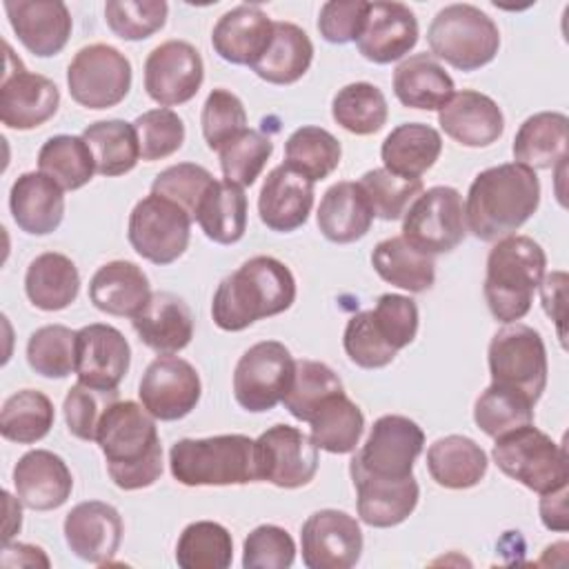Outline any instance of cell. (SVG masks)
Returning <instances> with one entry per match:
<instances>
[{"label": "cell", "mask_w": 569, "mask_h": 569, "mask_svg": "<svg viewBox=\"0 0 569 569\" xmlns=\"http://www.w3.org/2000/svg\"><path fill=\"white\" fill-rule=\"evenodd\" d=\"M540 204V180L520 162H505L480 171L465 200L467 231L482 242L513 236Z\"/></svg>", "instance_id": "6da1fadb"}, {"label": "cell", "mask_w": 569, "mask_h": 569, "mask_svg": "<svg viewBox=\"0 0 569 569\" xmlns=\"http://www.w3.org/2000/svg\"><path fill=\"white\" fill-rule=\"evenodd\" d=\"M96 442L116 487H151L162 473V445L156 418L133 400H116L100 418Z\"/></svg>", "instance_id": "7a4b0ae2"}, {"label": "cell", "mask_w": 569, "mask_h": 569, "mask_svg": "<svg viewBox=\"0 0 569 569\" xmlns=\"http://www.w3.org/2000/svg\"><path fill=\"white\" fill-rule=\"evenodd\" d=\"M296 300L291 269L271 256H253L224 276L211 300V318L222 331H242L256 320L287 311Z\"/></svg>", "instance_id": "3957f363"}, {"label": "cell", "mask_w": 569, "mask_h": 569, "mask_svg": "<svg viewBox=\"0 0 569 569\" xmlns=\"http://www.w3.org/2000/svg\"><path fill=\"white\" fill-rule=\"evenodd\" d=\"M545 249L529 236L500 238L487 256L485 300L491 316L505 325L522 320L545 276Z\"/></svg>", "instance_id": "277c9868"}, {"label": "cell", "mask_w": 569, "mask_h": 569, "mask_svg": "<svg viewBox=\"0 0 569 569\" xmlns=\"http://www.w3.org/2000/svg\"><path fill=\"white\" fill-rule=\"evenodd\" d=\"M171 476L184 487L256 482L253 440L242 433L182 438L169 449Z\"/></svg>", "instance_id": "5b68a950"}, {"label": "cell", "mask_w": 569, "mask_h": 569, "mask_svg": "<svg viewBox=\"0 0 569 569\" xmlns=\"http://www.w3.org/2000/svg\"><path fill=\"white\" fill-rule=\"evenodd\" d=\"M491 456L505 476L540 496L567 487L569 460L565 445L551 440L533 422L498 436Z\"/></svg>", "instance_id": "8992f818"}, {"label": "cell", "mask_w": 569, "mask_h": 569, "mask_svg": "<svg viewBox=\"0 0 569 569\" xmlns=\"http://www.w3.org/2000/svg\"><path fill=\"white\" fill-rule=\"evenodd\" d=\"M433 58L460 71H476L489 64L500 49L496 22L473 4H447L440 9L427 31Z\"/></svg>", "instance_id": "52a82bcc"}, {"label": "cell", "mask_w": 569, "mask_h": 569, "mask_svg": "<svg viewBox=\"0 0 569 569\" xmlns=\"http://www.w3.org/2000/svg\"><path fill=\"white\" fill-rule=\"evenodd\" d=\"M491 382L525 393L533 405L547 387V349L540 333L522 322L496 331L487 351Z\"/></svg>", "instance_id": "ba28073f"}, {"label": "cell", "mask_w": 569, "mask_h": 569, "mask_svg": "<svg viewBox=\"0 0 569 569\" xmlns=\"http://www.w3.org/2000/svg\"><path fill=\"white\" fill-rule=\"evenodd\" d=\"M465 236V200L447 184L422 189L402 216V238L427 256L453 251Z\"/></svg>", "instance_id": "9c48e42d"}, {"label": "cell", "mask_w": 569, "mask_h": 569, "mask_svg": "<svg viewBox=\"0 0 569 569\" xmlns=\"http://www.w3.org/2000/svg\"><path fill=\"white\" fill-rule=\"evenodd\" d=\"M191 216L176 202L149 193L129 213L127 238L138 256L153 264L176 262L189 247Z\"/></svg>", "instance_id": "30bf717a"}, {"label": "cell", "mask_w": 569, "mask_h": 569, "mask_svg": "<svg viewBox=\"0 0 569 569\" xmlns=\"http://www.w3.org/2000/svg\"><path fill=\"white\" fill-rule=\"evenodd\" d=\"M131 62L111 44L82 47L67 67L71 98L87 109H109L120 104L131 89Z\"/></svg>", "instance_id": "8fae6325"}, {"label": "cell", "mask_w": 569, "mask_h": 569, "mask_svg": "<svg viewBox=\"0 0 569 569\" xmlns=\"http://www.w3.org/2000/svg\"><path fill=\"white\" fill-rule=\"evenodd\" d=\"M296 360L291 351L278 340H262L251 345L233 369V398L251 411L262 413L282 402Z\"/></svg>", "instance_id": "7c38bea8"}, {"label": "cell", "mask_w": 569, "mask_h": 569, "mask_svg": "<svg viewBox=\"0 0 569 569\" xmlns=\"http://www.w3.org/2000/svg\"><path fill=\"white\" fill-rule=\"evenodd\" d=\"M256 476L280 489H298L318 471V447L291 425H273L253 440Z\"/></svg>", "instance_id": "4fadbf2b"}, {"label": "cell", "mask_w": 569, "mask_h": 569, "mask_svg": "<svg viewBox=\"0 0 569 569\" xmlns=\"http://www.w3.org/2000/svg\"><path fill=\"white\" fill-rule=\"evenodd\" d=\"M60 107V91L47 76L29 71L4 42V73L0 84V120L9 129L27 131L44 124Z\"/></svg>", "instance_id": "5bb4252c"}, {"label": "cell", "mask_w": 569, "mask_h": 569, "mask_svg": "<svg viewBox=\"0 0 569 569\" xmlns=\"http://www.w3.org/2000/svg\"><path fill=\"white\" fill-rule=\"evenodd\" d=\"M425 433L407 416H380L353 460L378 478L402 480L413 476L416 458L422 453Z\"/></svg>", "instance_id": "9a60e30c"}, {"label": "cell", "mask_w": 569, "mask_h": 569, "mask_svg": "<svg viewBox=\"0 0 569 569\" xmlns=\"http://www.w3.org/2000/svg\"><path fill=\"white\" fill-rule=\"evenodd\" d=\"M202 393L200 376L191 362L178 356H158L140 378V405L162 422L189 416Z\"/></svg>", "instance_id": "2e32d148"}, {"label": "cell", "mask_w": 569, "mask_h": 569, "mask_svg": "<svg viewBox=\"0 0 569 569\" xmlns=\"http://www.w3.org/2000/svg\"><path fill=\"white\" fill-rule=\"evenodd\" d=\"M204 80L200 51L184 40L158 44L144 60V91L160 107L189 102Z\"/></svg>", "instance_id": "e0dca14e"}, {"label": "cell", "mask_w": 569, "mask_h": 569, "mask_svg": "<svg viewBox=\"0 0 569 569\" xmlns=\"http://www.w3.org/2000/svg\"><path fill=\"white\" fill-rule=\"evenodd\" d=\"M300 545L307 569H349L362 556V531L347 511L320 509L305 520Z\"/></svg>", "instance_id": "ac0fdd59"}, {"label": "cell", "mask_w": 569, "mask_h": 569, "mask_svg": "<svg viewBox=\"0 0 569 569\" xmlns=\"http://www.w3.org/2000/svg\"><path fill=\"white\" fill-rule=\"evenodd\" d=\"M131 347L127 338L111 325L93 322L76 331V376L78 382L116 391L129 371Z\"/></svg>", "instance_id": "d6986e66"}, {"label": "cell", "mask_w": 569, "mask_h": 569, "mask_svg": "<svg viewBox=\"0 0 569 569\" xmlns=\"http://www.w3.org/2000/svg\"><path fill=\"white\" fill-rule=\"evenodd\" d=\"M349 473L356 487L358 518L376 529H389L405 522L420 498V487L413 476L402 480L378 478L365 471L353 458L349 462Z\"/></svg>", "instance_id": "ffe728a7"}, {"label": "cell", "mask_w": 569, "mask_h": 569, "mask_svg": "<svg viewBox=\"0 0 569 569\" xmlns=\"http://www.w3.org/2000/svg\"><path fill=\"white\" fill-rule=\"evenodd\" d=\"M418 33V20L407 4L369 2L356 47L369 62L389 64L405 58L416 47Z\"/></svg>", "instance_id": "44dd1931"}, {"label": "cell", "mask_w": 569, "mask_h": 569, "mask_svg": "<svg viewBox=\"0 0 569 569\" xmlns=\"http://www.w3.org/2000/svg\"><path fill=\"white\" fill-rule=\"evenodd\" d=\"M122 518L116 507L100 500L78 502L64 518L67 547L84 562H109L122 542Z\"/></svg>", "instance_id": "7402d4cb"}, {"label": "cell", "mask_w": 569, "mask_h": 569, "mask_svg": "<svg viewBox=\"0 0 569 569\" xmlns=\"http://www.w3.org/2000/svg\"><path fill=\"white\" fill-rule=\"evenodd\" d=\"M9 24L18 40L38 58L60 53L71 36V13L60 0H9Z\"/></svg>", "instance_id": "603a6c76"}, {"label": "cell", "mask_w": 569, "mask_h": 569, "mask_svg": "<svg viewBox=\"0 0 569 569\" xmlns=\"http://www.w3.org/2000/svg\"><path fill=\"white\" fill-rule=\"evenodd\" d=\"M13 487L27 509L51 511L69 500L73 476L58 453L31 449L13 467Z\"/></svg>", "instance_id": "cb8c5ba5"}, {"label": "cell", "mask_w": 569, "mask_h": 569, "mask_svg": "<svg viewBox=\"0 0 569 569\" xmlns=\"http://www.w3.org/2000/svg\"><path fill=\"white\" fill-rule=\"evenodd\" d=\"M440 129L462 147L480 149L493 144L505 131V116L487 93L462 89L453 91L438 111Z\"/></svg>", "instance_id": "d4e9b609"}, {"label": "cell", "mask_w": 569, "mask_h": 569, "mask_svg": "<svg viewBox=\"0 0 569 569\" xmlns=\"http://www.w3.org/2000/svg\"><path fill=\"white\" fill-rule=\"evenodd\" d=\"M313 207V182L287 164L271 169L260 187L258 216L262 224L278 233L302 227Z\"/></svg>", "instance_id": "484cf974"}, {"label": "cell", "mask_w": 569, "mask_h": 569, "mask_svg": "<svg viewBox=\"0 0 569 569\" xmlns=\"http://www.w3.org/2000/svg\"><path fill=\"white\" fill-rule=\"evenodd\" d=\"M131 325L138 338L160 356L182 351L193 338L191 309L171 291H153Z\"/></svg>", "instance_id": "4316f807"}, {"label": "cell", "mask_w": 569, "mask_h": 569, "mask_svg": "<svg viewBox=\"0 0 569 569\" xmlns=\"http://www.w3.org/2000/svg\"><path fill=\"white\" fill-rule=\"evenodd\" d=\"M273 36V20L256 4H240L222 13L211 31L213 51L231 62L251 67Z\"/></svg>", "instance_id": "83f0119b"}, {"label": "cell", "mask_w": 569, "mask_h": 569, "mask_svg": "<svg viewBox=\"0 0 569 569\" xmlns=\"http://www.w3.org/2000/svg\"><path fill=\"white\" fill-rule=\"evenodd\" d=\"M9 209L24 233L47 236L64 218V189L42 171H27L11 184Z\"/></svg>", "instance_id": "f1b7e54d"}, {"label": "cell", "mask_w": 569, "mask_h": 569, "mask_svg": "<svg viewBox=\"0 0 569 569\" xmlns=\"http://www.w3.org/2000/svg\"><path fill=\"white\" fill-rule=\"evenodd\" d=\"M151 296L147 273L129 260H111L102 264L89 282V300L109 316L133 318L142 311Z\"/></svg>", "instance_id": "f546056e"}, {"label": "cell", "mask_w": 569, "mask_h": 569, "mask_svg": "<svg viewBox=\"0 0 569 569\" xmlns=\"http://www.w3.org/2000/svg\"><path fill=\"white\" fill-rule=\"evenodd\" d=\"M453 80L431 53H413L393 71V93L400 104L440 111L453 96Z\"/></svg>", "instance_id": "4dcf8cb0"}, {"label": "cell", "mask_w": 569, "mask_h": 569, "mask_svg": "<svg viewBox=\"0 0 569 569\" xmlns=\"http://www.w3.org/2000/svg\"><path fill=\"white\" fill-rule=\"evenodd\" d=\"M569 120L558 111L529 116L513 138V162L529 169H553L567 160Z\"/></svg>", "instance_id": "1f68e13d"}, {"label": "cell", "mask_w": 569, "mask_h": 569, "mask_svg": "<svg viewBox=\"0 0 569 569\" xmlns=\"http://www.w3.org/2000/svg\"><path fill=\"white\" fill-rule=\"evenodd\" d=\"M320 233L336 244H349L367 236L373 213L356 182L342 180L331 184L316 213Z\"/></svg>", "instance_id": "d6a6232c"}, {"label": "cell", "mask_w": 569, "mask_h": 569, "mask_svg": "<svg viewBox=\"0 0 569 569\" xmlns=\"http://www.w3.org/2000/svg\"><path fill=\"white\" fill-rule=\"evenodd\" d=\"M489 460L485 449L467 436L438 438L427 449V469L436 485L445 489L476 487L487 473Z\"/></svg>", "instance_id": "836d02e7"}, {"label": "cell", "mask_w": 569, "mask_h": 569, "mask_svg": "<svg viewBox=\"0 0 569 569\" xmlns=\"http://www.w3.org/2000/svg\"><path fill=\"white\" fill-rule=\"evenodd\" d=\"M442 151L440 133L425 122H405L387 133L380 158L387 171L400 178H420L429 171Z\"/></svg>", "instance_id": "e575fe53"}, {"label": "cell", "mask_w": 569, "mask_h": 569, "mask_svg": "<svg viewBox=\"0 0 569 569\" xmlns=\"http://www.w3.org/2000/svg\"><path fill=\"white\" fill-rule=\"evenodd\" d=\"M311 60V38L293 22H273L271 42L251 69L269 84H293L309 71Z\"/></svg>", "instance_id": "d590c367"}, {"label": "cell", "mask_w": 569, "mask_h": 569, "mask_svg": "<svg viewBox=\"0 0 569 569\" xmlns=\"http://www.w3.org/2000/svg\"><path fill=\"white\" fill-rule=\"evenodd\" d=\"M80 291V273L71 258L58 251L36 256L24 273V293L42 311L67 309Z\"/></svg>", "instance_id": "8d00e7d4"}, {"label": "cell", "mask_w": 569, "mask_h": 569, "mask_svg": "<svg viewBox=\"0 0 569 569\" xmlns=\"http://www.w3.org/2000/svg\"><path fill=\"white\" fill-rule=\"evenodd\" d=\"M193 220L202 233L218 244H233L247 231V196L242 187L213 180L198 202Z\"/></svg>", "instance_id": "74e56055"}, {"label": "cell", "mask_w": 569, "mask_h": 569, "mask_svg": "<svg viewBox=\"0 0 569 569\" xmlns=\"http://www.w3.org/2000/svg\"><path fill=\"white\" fill-rule=\"evenodd\" d=\"M371 264L385 282L409 293H422L436 280L433 256L413 249L402 236L380 240L371 253Z\"/></svg>", "instance_id": "f35d334b"}, {"label": "cell", "mask_w": 569, "mask_h": 569, "mask_svg": "<svg viewBox=\"0 0 569 569\" xmlns=\"http://www.w3.org/2000/svg\"><path fill=\"white\" fill-rule=\"evenodd\" d=\"M309 427V438L318 449L340 456L356 451L365 431V416L360 407L345 391H340L327 398L311 413Z\"/></svg>", "instance_id": "ab89813d"}, {"label": "cell", "mask_w": 569, "mask_h": 569, "mask_svg": "<svg viewBox=\"0 0 569 569\" xmlns=\"http://www.w3.org/2000/svg\"><path fill=\"white\" fill-rule=\"evenodd\" d=\"M82 140L87 142L96 173L113 178L129 173L140 160V144L133 122L124 120H98L82 131Z\"/></svg>", "instance_id": "60d3db41"}, {"label": "cell", "mask_w": 569, "mask_h": 569, "mask_svg": "<svg viewBox=\"0 0 569 569\" xmlns=\"http://www.w3.org/2000/svg\"><path fill=\"white\" fill-rule=\"evenodd\" d=\"M342 158V147L333 133L322 127H300L284 142V162L311 182L331 176Z\"/></svg>", "instance_id": "b9f144b4"}, {"label": "cell", "mask_w": 569, "mask_h": 569, "mask_svg": "<svg viewBox=\"0 0 569 569\" xmlns=\"http://www.w3.org/2000/svg\"><path fill=\"white\" fill-rule=\"evenodd\" d=\"M53 420V402L42 391L20 389L11 393L2 405L0 433L4 440L33 445L51 431Z\"/></svg>", "instance_id": "7bdbcfd3"}, {"label": "cell", "mask_w": 569, "mask_h": 569, "mask_svg": "<svg viewBox=\"0 0 569 569\" xmlns=\"http://www.w3.org/2000/svg\"><path fill=\"white\" fill-rule=\"evenodd\" d=\"M38 171L56 180L64 191L84 187L93 173V156L82 136H51L38 151Z\"/></svg>", "instance_id": "ee69618b"}, {"label": "cell", "mask_w": 569, "mask_h": 569, "mask_svg": "<svg viewBox=\"0 0 569 569\" xmlns=\"http://www.w3.org/2000/svg\"><path fill=\"white\" fill-rule=\"evenodd\" d=\"M233 560V540L227 527L213 520L187 525L176 545V562L182 569H227Z\"/></svg>", "instance_id": "f6af8a7d"}, {"label": "cell", "mask_w": 569, "mask_h": 569, "mask_svg": "<svg viewBox=\"0 0 569 569\" xmlns=\"http://www.w3.org/2000/svg\"><path fill=\"white\" fill-rule=\"evenodd\" d=\"M333 120L349 133L371 136L387 122L389 107L385 93L371 82H351L338 89L331 100Z\"/></svg>", "instance_id": "bcb514c9"}, {"label": "cell", "mask_w": 569, "mask_h": 569, "mask_svg": "<svg viewBox=\"0 0 569 569\" xmlns=\"http://www.w3.org/2000/svg\"><path fill=\"white\" fill-rule=\"evenodd\" d=\"M345 391L338 373L320 360H296L291 385L282 398L284 409L300 422H309L311 413L333 393Z\"/></svg>", "instance_id": "7dc6e473"}, {"label": "cell", "mask_w": 569, "mask_h": 569, "mask_svg": "<svg viewBox=\"0 0 569 569\" xmlns=\"http://www.w3.org/2000/svg\"><path fill=\"white\" fill-rule=\"evenodd\" d=\"M473 422L489 438H498L533 422V402L509 387L491 382L473 405Z\"/></svg>", "instance_id": "c3c4849f"}, {"label": "cell", "mask_w": 569, "mask_h": 569, "mask_svg": "<svg viewBox=\"0 0 569 569\" xmlns=\"http://www.w3.org/2000/svg\"><path fill=\"white\" fill-rule=\"evenodd\" d=\"M373 213L380 220H398L405 216L409 204L420 196L422 180L420 178H400L385 167L369 169L356 182Z\"/></svg>", "instance_id": "681fc988"}, {"label": "cell", "mask_w": 569, "mask_h": 569, "mask_svg": "<svg viewBox=\"0 0 569 569\" xmlns=\"http://www.w3.org/2000/svg\"><path fill=\"white\" fill-rule=\"evenodd\" d=\"M271 153L273 142L269 136L256 129H244L218 149L222 178L238 187H251Z\"/></svg>", "instance_id": "f907efd6"}, {"label": "cell", "mask_w": 569, "mask_h": 569, "mask_svg": "<svg viewBox=\"0 0 569 569\" xmlns=\"http://www.w3.org/2000/svg\"><path fill=\"white\" fill-rule=\"evenodd\" d=\"M29 367L44 378H67L76 371V331L64 325H44L29 336Z\"/></svg>", "instance_id": "816d5d0a"}, {"label": "cell", "mask_w": 569, "mask_h": 569, "mask_svg": "<svg viewBox=\"0 0 569 569\" xmlns=\"http://www.w3.org/2000/svg\"><path fill=\"white\" fill-rule=\"evenodd\" d=\"M169 7L164 0H109L104 20L113 36L136 42L151 38L167 22Z\"/></svg>", "instance_id": "f5cc1de1"}, {"label": "cell", "mask_w": 569, "mask_h": 569, "mask_svg": "<svg viewBox=\"0 0 569 569\" xmlns=\"http://www.w3.org/2000/svg\"><path fill=\"white\" fill-rule=\"evenodd\" d=\"M133 127L138 133L140 158L147 162L173 156L184 142V122L176 111L167 107L140 113L133 120Z\"/></svg>", "instance_id": "db71d44e"}, {"label": "cell", "mask_w": 569, "mask_h": 569, "mask_svg": "<svg viewBox=\"0 0 569 569\" xmlns=\"http://www.w3.org/2000/svg\"><path fill=\"white\" fill-rule=\"evenodd\" d=\"M200 124L207 147L218 151L224 142L247 129V111L242 100L229 89H213L202 104Z\"/></svg>", "instance_id": "11a10c76"}, {"label": "cell", "mask_w": 569, "mask_h": 569, "mask_svg": "<svg viewBox=\"0 0 569 569\" xmlns=\"http://www.w3.org/2000/svg\"><path fill=\"white\" fill-rule=\"evenodd\" d=\"M342 347L349 360L362 369H382L391 365L398 356V351L380 336L371 309L349 318L342 336Z\"/></svg>", "instance_id": "9f6ffc18"}, {"label": "cell", "mask_w": 569, "mask_h": 569, "mask_svg": "<svg viewBox=\"0 0 569 569\" xmlns=\"http://www.w3.org/2000/svg\"><path fill=\"white\" fill-rule=\"evenodd\" d=\"M211 182H213V176L204 167L193 164V162H178V164L162 169L153 178L151 193L180 204L193 220L198 202L202 200V196Z\"/></svg>", "instance_id": "6f0895ef"}, {"label": "cell", "mask_w": 569, "mask_h": 569, "mask_svg": "<svg viewBox=\"0 0 569 569\" xmlns=\"http://www.w3.org/2000/svg\"><path fill=\"white\" fill-rule=\"evenodd\" d=\"M296 560L291 533L278 525H260L249 531L242 545L244 569H289Z\"/></svg>", "instance_id": "680465c9"}, {"label": "cell", "mask_w": 569, "mask_h": 569, "mask_svg": "<svg viewBox=\"0 0 569 569\" xmlns=\"http://www.w3.org/2000/svg\"><path fill=\"white\" fill-rule=\"evenodd\" d=\"M118 400L116 391H100L91 389L82 382L73 385L62 402L67 429L80 440H96V431L100 425L102 413Z\"/></svg>", "instance_id": "91938a15"}, {"label": "cell", "mask_w": 569, "mask_h": 569, "mask_svg": "<svg viewBox=\"0 0 569 569\" xmlns=\"http://www.w3.org/2000/svg\"><path fill=\"white\" fill-rule=\"evenodd\" d=\"M382 338L396 349H405L418 333V305L402 293H382L371 309Z\"/></svg>", "instance_id": "94428289"}, {"label": "cell", "mask_w": 569, "mask_h": 569, "mask_svg": "<svg viewBox=\"0 0 569 569\" xmlns=\"http://www.w3.org/2000/svg\"><path fill=\"white\" fill-rule=\"evenodd\" d=\"M369 2L365 0H329L320 7L318 31L331 44H347L358 40Z\"/></svg>", "instance_id": "6125c7cd"}, {"label": "cell", "mask_w": 569, "mask_h": 569, "mask_svg": "<svg viewBox=\"0 0 569 569\" xmlns=\"http://www.w3.org/2000/svg\"><path fill=\"white\" fill-rule=\"evenodd\" d=\"M540 300L545 313L556 322L558 338L565 345V313H567V273L565 271H551L549 276H542L540 284Z\"/></svg>", "instance_id": "be15d7a7"}, {"label": "cell", "mask_w": 569, "mask_h": 569, "mask_svg": "<svg viewBox=\"0 0 569 569\" xmlns=\"http://www.w3.org/2000/svg\"><path fill=\"white\" fill-rule=\"evenodd\" d=\"M567 487L542 493L540 498V520L549 531H567Z\"/></svg>", "instance_id": "e7e4bbea"}, {"label": "cell", "mask_w": 569, "mask_h": 569, "mask_svg": "<svg viewBox=\"0 0 569 569\" xmlns=\"http://www.w3.org/2000/svg\"><path fill=\"white\" fill-rule=\"evenodd\" d=\"M0 562L4 567H49V558L44 556V551L40 547L33 545H24V542H16V545H4L2 558Z\"/></svg>", "instance_id": "03108f58"}]
</instances>
